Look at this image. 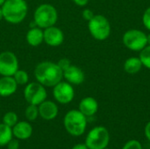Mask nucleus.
<instances>
[{
    "label": "nucleus",
    "mask_w": 150,
    "mask_h": 149,
    "mask_svg": "<svg viewBox=\"0 0 150 149\" xmlns=\"http://www.w3.org/2000/svg\"><path fill=\"white\" fill-rule=\"evenodd\" d=\"M34 76L36 81L45 87H54L63 78V71L57 63L53 61H41L34 68Z\"/></svg>",
    "instance_id": "1"
},
{
    "label": "nucleus",
    "mask_w": 150,
    "mask_h": 149,
    "mask_svg": "<svg viewBox=\"0 0 150 149\" xmlns=\"http://www.w3.org/2000/svg\"><path fill=\"white\" fill-rule=\"evenodd\" d=\"M1 7L4 19L12 25L23 22L28 12L25 0H5Z\"/></svg>",
    "instance_id": "2"
},
{
    "label": "nucleus",
    "mask_w": 150,
    "mask_h": 149,
    "mask_svg": "<svg viewBox=\"0 0 150 149\" xmlns=\"http://www.w3.org/2000/svg\"><path fill=\"white\" fill-rule=\"evenodd\" d=\"M66 131L72 136H81L87 127V117L79 110H71L66 113L63 119Z\"/></svg>",
    "instance_id": "3"
},
{
    "label": "nucleus",
    "mask_w": 150,
    "mask_h": 149,
    "mask_svg": "<svg viewBox=\"0 0 150 149\" xmlns=\"http://www.w3.org/2000/svg\"><path fill=\"white\" fill-rule=\"evenodd\" d=\"M58 20V12L56 8L50 4H42L39 5L33 13V21L36 25L41 29L55 25Z\"/></svg>",
    "instance_id": "4"
},
{
    "label": "nucleus",
    "mask_w": 150,
    "mask_h": 149,
    "mask_svg": "<svg viewBox=\"0 0 150 149\" xmlns=\"http://www.w3.org/2000/svg\"><path fill=\"white\" fill-rule=\"evenodd\" d=\"M88 29L91 36L98 40H106L111 33L110 22L103 15H95L88 21Z\"/></svg>",
    "instance_id": "5"
},
{
    "label": "nucleus",
    "mask_w": 150,
    "mask_h": 149,
    "mask_svg": "<svg viewBox=\"0 0 150 149\" xmlns=\"http://www.w3.org/2000/svg\"><path fill=\"white\" fill-rule=\"evenodd\" d=\"M110 141L108 130L104 126H96L92 128L86 136L85 145L89 149H105Z\"/></svg>",
    "instance_id": "6"
},
{
    "label": "nucleus",
    "mask_w": 150,
    "mask_h": 149,
    "mask_svg": "<svg viewBox=\"0 0 150 149\" xmlns=\"http://www.w3.org/2000/svg\"><path fill=\"white\" fill-rule=\"evenodd\" d=\"M47 93L45 86L39 82H32L25 85L24 97L29 105H39L47 99Z\"/></svg>",
    "instance_id": "7"
},
{
    "label": "nucleus",
    "mask_w": 150,
    "mask_h": 149,
    "mask_svg": "<svg viewBox=\"0 0 150 149\" xmlns=\"http://www.w3.org/2000/svg\"><path fill=\"white\" fill-rule=\"evenodd\" d=\"M123 43L130 50L142 51L148 45L147 35L141 30L131 29L123 35Z\"/></svg>",
    "instance_id": "8"
},
{
    "label": "nucleus",
    "mask_w": 150,
    "mask_h": 149,
    "mask_svg": "<svg viewBox=\"0 0 150 149\" xmlns=\"http://www.w3.org/2000/svg\"><path fill=\"white\" fill-rule=\"evenodd\" d=\"M18 69V60L16 54L11 51L0 53V75L2 76H12Z\"/></svg>",
    "instance_id": "9"
},
{
    "label": "nucleus",
    "mask_w": 150,
    "mask_h": 149,
    "mask_svg": "<svg viewBox=\"0 0 150 149\" xmlns=\"http://www.w3.org/2000/svg\"><path fill=\"white\" fill-rule=\"evenodd\" d=\"M53 96L56 102L62 105H67L74 99L75 90L72 84L62 80L53 87Z\"/></svg>",
    "instance_id": "10"
},
{
    "label": "nucleus",
    "mask_w": 150,
    "mask_h": 149,
    "mask_svg": "<svg viewBox=\"0 0 150 149\" xmlns=\"http://www.w3.org/2000/svg\"><path fill=\"white\" fill-rule=\"evenodd\" d=\"M44 42L50 47H59L64 41V33L57 26L52 25L43 29Z\"/></svg>",
    "instance_id": "11"
},
{
    "label": "nucleus",
    "mask_w": 150,
    "mask_h": 149,
    "mask_svg": "<svg viewBox=\"0 0 150 149\" xmlns=\"http://www.w3.org/2000/svg\"><path fill=\"white\" fill-rule=\"evenodd\" d=\"M40 117L45 120L54 119L59 112L57 105L50 100H45L38 105Z\"/></svg>",
    "instance_id": "12"
},
{
    "label": "nucleus",
    "mask_w": 150,
    "mask_h": 149,
    "mask_svg": "<svg viewBox=\"0 0 150 149\" xmlns=\"http://www.w3.org/2000/svg\"><path fill=\"white\" fill-rule=\"evenodd\" d=\"M63 77L68 83L75 85L83 83L85 78L83 71L80 68L72 64L63 71Z\"/></svg>",
    "instance_id": "13"
},
{
    "label": "nucleus",
    "mask_w": 150,
    "mask_h": 149,
    "mask_svg": "<svg viewBox=\"0 0 150 149\" xmlns=\"http://www.w3.org/2000/svg\"><path fill=\"white\" fill-rule=\"evenodd\" d=\"M13 137L18 141H25L33 134V126L28 121H18L12 127Z\"/></svg>",
    "instance_id": "14"
},
{
    "label": "nucleus",
    "mask_w": 150,
    "mask_h": 149,
    "mask_svg": "<svg viewBox=\"0 0 150 149\" xmlns=\"http://www.w3.org/2000/svg\"><path fill=\"white\" fill-rule=\"evenodd\" d=\"M18 86L13 76H2L0 78V96L6 97L13 95L17 91Z\"/></svg>",
    "instance_id": "15"
},
{
    "label": "nucleus",
    "mask_w": 150,
    "mask_h": 149,
    "mask_svg": "<svg viewBox=\"0 0 150 149\" xmlns=\"http://www.w3.org/2000/svg\"><path fill=\"white\" fill-rule=\"evenodd\" d=\"M84 116L91 117L95 115L98 110V104L94 97H86L81 100L79 103V109H78Z\"/></svg>",
    "instance_id": "16"
},
{
    "label": "nucleus",
    "mask_w": 150,
    "mask_h": 149,
    "mask_svg": "<svg viewBox=\"0 0 150 149\" xmlns=\"http://www.w3.org/2000/svg\"><path fill=\"white\" fill-rule=\"evenodd\" d=\"M25 40L28 45L32 47H38L42 42H44V32L43 29L35 26L30 28V30L26 32Z\"/></svg>",
    "instance_id": "17"
},
{
    "label": "nucleus",
    "mask_w": 150,
    "mask_h": 149,
    "mask_svg": "<svg viewBox=\"0 0 150 149\" xmlns=\"http://www.w3.org/2000/svg\"><path fill=\"white\" fill-rule=\"evenodd\" d=\"M142 62L140 58L130 57L124 63V69L127 74H137L142 68Z\"/></svg>",
    "instance_id": "18"
},
{
    "label": "nucleus",
    "mask_w": 150,
    "mask_h": 149,
    "mask_svg": "<svg viewBox=\"0 0 150 149\" xmlns=\"http://www.w3.org/2000/svg\"><path fill=\"white\" fill-rule=\"evenodd\" d=\"M12 138V128L4 123L0 124V147L6 146Z\"/></svg>",
    "instance_id": "19"
},
{
    "label": "nucleus",
    "mask_w": 150,
    "mask_h": 149,
    "mask_svg": "<svg viewBox=\"0 0 150 149\" xmlns=\"http://www.w3.org/2000/svg\"><path fill=\"white\" fill-rule=\"evenodd\" d=\"M18 85H26L29 81L28 73L24 69H18L16 73L12 76Z\"/></svg>",
    "instance_id": "20"
},
{
    "label": "nucleus",
    "mask_w": 150,
    "mask_h": 149,
    "mask_svg": "<svg viewBox=\"0 0 150 149\" xmlns=\"http://www.w3.org/2000/svg\"><path fill=\"white\" fill-rule=\"evenodd\" d=\"M25 116L28 121H34L38 119L40 116L39 114V108L38 105H29L25 111Z\"/></svg>",
    "instance_id": "21"
},
{
    "label": "nucleus",
    "mask_w": 150,
    "mask_h": 149,
    "mask_svg": "<svg viewBox=\"0 0 150 149\" xmlns=\"http://www.w3.org/2000/svg\"><path fill=\"white\" fill-rule=\"evenodd\" d=\"M18 122V118L16 112H8L3 117V123L10 127H13Z\"/></svg>",
    "instance_id": "22"
},
{
    "label": "nucleus",
    "mask_w": 150,
    "mask_h": 149,
    "mask_svg": "<svg viewBox=\"0 0 150 149\" xmlns=\"http://www.w3.org/2000/svg\"><path fill=\"white\" fill-rule=\"evenodd\" d=\"M142 62V65L147 68L150 69V45L145 47L140 54L139 57Z\"/></svg>",
    "instance_id": "23"
},
{
    "label": "nucleus",
    "mask_w": 150,
    "mask_h": 149,
    "mask_svg": "<svg viewBox=\"0 0 150 149\" xmlns=\"http://www.w3.org/2000/svg\"><path fill=\"white\" fill-rule=\"evenodd\" d=\"M122 149H142V146L137 140H131L124 145Z\"/></svg>",
    "instance_id": "24"
},
{
    "label": "nucleus",
    "mask_w": 150,
    "mask_h": 149,
    "mask_svg": "<svg viewBox=\"0 0 150 149\" xmlns=\"http://www.w3.org/2000/svg\"><path fill=\"white\" fill-rule=\"evenodd\" d=\"M142 22H143L144 26L150 31V7H149L144 11L143 17H142Z\"/></svg>",
    "instance_id": "25"
},
{
    "label": "nucleus",
    "mask_w": 150,
    "mask_h": 149,
    "mask_svg": "<svg viewBox=\"0 0 150 149\" xmlns=\"http://www.w3.org/2000/svg\"><path fill=\"white\" fill-rule=\"evenodd\" d=\"M57 65L62 71H64L71 65V61L67 58H62V59L59 60V61L57 62Z\"/></svg>",
    "instance_id": "26"
},
{
    "label": "nucleus",
    "mask_w": 150,
    "mask_h": 149,
    "mask_svg": "<svg viewBox=\"0 0 150 149\" xmlns=\"http://www.w3.org/2000/svg\"><path fill=\"white\" fill-rule=\"evenodd\" d=\"M8 149H19V141L16 138H12L8 143H7Z\"/></svg>",
    "instance_id": "27"
},
{
    "label": "nucleus",
    "mask_w": 150,
    "mask_h": 149,
    "mask_svg": "<svg viewBox=\"0 0 150 149\" xmlns=\"http://www.w3.org/2000/svg\"><path fill=\"white\" fill-rule=\"evenodd\" d=\"M82 15H83V18L85 20H87V21H90V20L95 16V14L93 13V11H92L91 10H90V9H84V10L83 11Z\"/></svg>",
    "instance_id": "28"
},
{
    "label": "nucleus",
    "mask_w": 150,
    "mask_h": 149,
    "mask_svg": "<svg viewBox=\"0 0 150 149\" xmlns=\"http://www.w3.org/2000/svg\"><path fill=\"white\" fill-rule=\"evenodd\" d=\"M90 0H73V2L78 6H85Z\"/></svg>",
    "instance_id": "29"
},
{
    "label": "nucleus",
    "mask_w": 150,
    "mask_h": 149,
    "mask_svg": "<svg viewBox=\"0 0 150 149\" xmlns=\"http://www.w3.org/2000/svg\"><path fill=\"white\" fill-rule=\"evenodd\" d=\"M145 135H146L147 139L150 141V121L145 126Z\"/></svg>",
    "instance_id": "30"
},
{
    "label": "nucleus",
    "mask_w": 150,
    "mask_h": 149,
    "mask_svg": "<svg viewBox=\"0 0 150 149\" xmlns=\"http://www.w3.org/2000/svg\"><path fill=\"white\" fill-rule=\"evenodd\" d=\"M71 149H89L88 148V147L85 145V143L83 144V143H78V144H76V145H75L73 148Z\"/></svg>",
    "instance_id": "31"
},
{
    "label": "nucleus",
    "mask_w": 150,
    "mask_h": 149,
    "mask_svg": "<svg viewBox=\"0 0 150 149\" xmlns=\"http://www.w3.org/2000/svg\"><path fill=\"white\" fill-rule=\"evenodd\" d=\"M4 19V16H3V11H2V7L0 6V21Z\"/></svg>",
    "instance_id": "32"
},
{
    "label": "nucleus",
    "mask_w": 150,
    "mask_h": 149,
    "mask_svg": "<svg viewBox=\"0 0 150 149\" xmlns=\"http://www.w3.org/2000/svg\"><path fill=\"white\" fill-rule=\"evenodd\" d=\"M147 40H148V45H150V33L147 35Z\"/></svg>",
    "instance_id": "33"
},
{
    "label": "nucleus",
    "mask_w": 150,
    "mask_h": 149,
    "mask_svg": "<svg viewBox=\"0 0 150 149\" xmlns=\"http://www.w3.org/2000/svg\"><path fill=\"white\" fill-rule=\"evenodd\" d=\"M4 2H5V0H0V6H2Z\"/></svg>",
    "instance_id": "34"
},
{
    "label": "nucleus",
    "mask_w": 150,
    "mask_h": 149,
    "mask_svg": "<svg viewBox=\"0 0 150 149\" xmlns=\"http://www.w3.org/2000/svg\"><path fill=\"white\" fill-rule=\"evenodd\" d=\"M105 149H109V148H105Z\"/></svg>",
    "instance_id": "35"
}]
</instances>
